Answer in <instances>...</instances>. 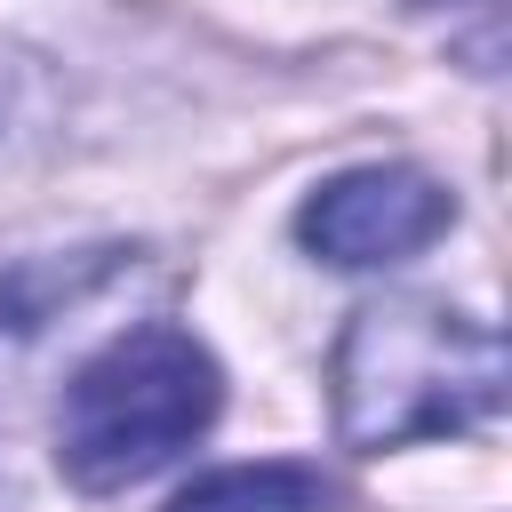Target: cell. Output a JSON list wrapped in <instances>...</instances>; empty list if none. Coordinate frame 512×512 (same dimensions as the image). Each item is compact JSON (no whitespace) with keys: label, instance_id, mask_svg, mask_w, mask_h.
I'll use <instances>...</instances> for the list:
<instances>
[{"label":"cell","instance_id":"obj_1","mask_svg":"<svg viewBox=\"0 0 512 512\" xmlns=\"http://www.w3.org/2000/svg\"><path fill=\"white\" fill-rule=\"evenodd\" d=\"M328 400L360 456L472 432L504 408V336L440 296H376L328 352Z\"/></svg>","mask_w":512,"mask_h":512},{"label":"cell","instance_id":"obj_4","mask_svg":"<svg viewBox=\"0 0 512 512\" xmlns=\"http://www.w3.org/2000/svg\"><path fill=\"white\" fill-rule=\"evenodd\" d=\"M168 512H336V480L304 456H264V464L200 472Z\"/></svg>","mask_w":512,"mask_h":512},{"label":"cell","instance_id":"obj_5","mask_svg":"<svg viewBox=\"0 0 512 512\" xmlns=\"http://www.w3.org/2000/svg\"><path fill=\"white\" fill-rule=\"evenodd\" d=\"M416 8H448V16H456V8H472V16H488V24H496V0H416Z\"/></svg>","mask_w":512,"mask_h":512},{"label":"cell","instance_id":"obj_3","mask_svg":"<svg viewBox=\"0 0 512 512\" xmlns=\"http://www.w3.org/2000/svg\"><path fill=\"white\" fill-rule=\"evenodd\" d=\"M456 224V192L408 160H368V168H344L328 176L320 192H304L296 208V240L320 256V264H344V272H376V264H400L416 248H432L440 232Z\"/></svg>","mask_w":512,"mask_h":512},{"label":"cell","instance_id":"obj_2","mask_svg":"<svg viewBox=\"0 0 512 512\" xmlns=\"http://www.w3.org/2000/svg\"><path fill=\"white\" fill-rule=\"evenodd\" d=\"M216 408H224V368L192 328L176 320L120 328L72 368L56 400V464L88 496L136 488L160 464H176L216 424Z\"/></svg>","mask_w":512,"mask_h":512}]
</instances>
